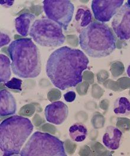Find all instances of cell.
<instances>
[{
	"label": "cell",
	"mask_w": 130,
	"mask_h": 156,
	"mask_svg": "<svg viewBox=\"0 0 130 156\" xmlns=\"http://www.w3.org/2000/svg\"><path fill=\"white\" fill-rule=\"evenodd\" d=\"M21 156H66L64 143L49 133L35 132L23 147Z\"/></svg>",
	"instance_id": "obj_5"
},
{
	"label": "cell",
	"mask_w": 130,
	"mask_h": 156,
	"mask_svg": "<svg viewBox=\"0 0 130 156\" xmlns=\"http://www.w3.org/2000/svg\"><path fill=\"white\" fill-rule=\"evenodd\" d=\"M79 45L90 57L102 58L110 56L116 49V38L110 27L98 21L92 22L79 36Z\"/></svg>",
	"instance_id": "obj_3"
},
{
	"label": "cell",
	"mask_w": 130,
	"mask_h": 156,
	"mask_svg": "<svg viewBox=\"0 0 130 156\" xmlns=\"http://www.w3.org/2000/svg\"><path fill=\"white\" fill-rule=\"evenodd\" d=\"M23 81L20 79L17 78H12L9 81L4 83V86L10 89L18 90L19 91L22 90L21 85Z\"/></svg>",
	"instance_id": "obj_18"
},
{
	"label": "cell",
	"mask_w": 130,
	"mask_h": 156,
	"mask_svg": "<svg viewBox=\"0 0 130 156\" xmlns=\"http://www.w3.org/2000/svg\"><path fill=\"white\" fill-rule=\"evenodd\" d=\"M112 28L117 37L121 40L130 39V5L125 2L114 16Z\"/></svg>",
	"instance_id": "obj_9"
},
{
	"label": "cell",
	"mask_w": 130,
	"mask_h": 156,
	"mask_svg": "<svg viewBox=\"0 0 130 156\" xmlns=\"http://www.w3.org/2000/svg\"><path fill=\"white\" fill-rule=\"evenodd\" d=\"M92 13L89 8L85 5L79 6L75 14L73 23L76 31L80 33L83 30L92 23Z\"/></svg>",
	"instance_id": "obj_13"
},
{
	"label": "cell",
	"mask_w": 130,
	"mask_h": 156,
	"mask_svg": "<svg viewBox=\"0 0 130 156\" xmlns=\"http://www.w3.org/2000/svg\"><path fill=\"white\" fill-rule=\"evenodd\" d=\"M8 52L13 73L24 79L37 78L41 70L40 52L33 40L21 38L11 43Z\"/></svg>",
	"instance_id": "obj_2"
},
{
	"label": "cell",
	"mask_w": 130,
	"mask_h": 156,
	"mask_svg": "<svg viewBox=\"0 0 130 156\" xmlns=\"http://www.w3.org/2000/svg\"><path fill=\"white\" fill-rule=\"evenodd\" d=\"M127 74L128 76V77L130 78V63L129 65L128 66V68L127 69Z\"/></svg>",
	"instance_id": "obj_22"
},
{
	"label": "cell",
	"mask_w": 130,
	"mask_h": 156,
	"mask_svg": "<svg viewBox=\"0 0 130 156\" xmlns=\"http://www.w3.org/2000/svg\"><path fill=\"white\" fill-rule=\"evenodd\" d=\"M69 132L72 140L78 143L83 141L88 136L87 128L83 124L79 122L73 124L70 127Z\"/></svg>",
	"instance_id": "obj_15"
},
{
	"label": "cell",
	"mask_w": 130,
	"mask_h": 156,
	"mask_svg": "<svg viewBox=\"0 0 130 156\" xmlns=\"http://www.w3.org/2000/svg\"><path fill=\"white\" fill-rule=\"evenodd\" d=\"M34 14L29 12L21 14L15 19V27L17 33L23 37H26L30 34L33 24L36 21Z\"/></svg>",
	"instance_id": "obj_14"
},
{
	"label": "cell",
	"mask_w": 130,
	"mask_h": 156,
	"mask_svg": "<svg viewBox=\"0 0 130 156\" xmlns=\"http://www.w3.org/2000/svg\"><path fill=\"white\" fill-rule=\"evenodd\" d=\"M127 2V4H128L129 5H130V0H128Z\"/></svg>",
	"instance_id": "obj_23"
},
{
	"label": "cell",
	"mask_w": 130,
	"mask_h": 156,
	"mask_svg": "<svg viewBox=\"0 0 130 156\" xmlns=\"http://www.w3.org/2000/svg\"><path fill=\"white\" fill-rule=\"evenodd\" d=\"M68 114V107L64 102L59 101L47 105L44 109L46 121L56 126L62 124L67 119Z\"/></svg>",
	"instance_id": "obj_10"
},
{
	"label": "cell",
	"mask_w": 130,
	"mask_h": 156,
	"mask_svg": "<svg viewBox=\"0 0 130 156\" xmlns=\"http://www.w3.org/2000/svg\"><path fill=\"white\" fill-rule=\"evenodd\" d=\"M114 112L120 116L130 114V100L125 97L118 98L114 104Z\"/></svg>",
	"instance_id": "obj_17"
},
{
	"label": "cell",
	"mask_w": 130,
	"mask_h": 156,
	"mask_svg": "<svg viewBox=\"0 0 130 156\" xmlns=\"http://www.w3.org/2000/svg\"><path fill=\"white\" fill-rule=\"evenodd\" d=\"M63 97L66 102L71 103L75 100L76 97V95L74 91L70 90L69 92H67L66 94H65L63 95Z\"/></svg>",
	"instance_id": "obj_20"
},
{
	"label": "cell",
	"mask_w": 130,
	"mask_h": 156,
	"mask_svg": "<svg viewBox=\"0 0 130 156\" xmlns=\"http://www.w3.org/2000/svg\"><path fill=\"white\" fill-rule=\"evenodd\" d=\"M14 2V1H4V0H1L0 1V4L1 5H3L5 7H10L11 6H12L13 5Z\"/></svg>",
	"instance_id": "obj_21"
},
{
	"label": "cell",
	"mask_w": 130,
	"mask_h": 156,
	"mask_svg": "<svg viewBox=\"0 0 130 156\" xmlns=\"http://www.w3.org/2000/svg\"><path fill=\"white\" fill-rule=\"evenodd\" d=\"M34 126L26 117L14 115L7 118L0 124V148L5 156L19 155Z\"/></svg>",
	"instance_id": "obj_4"
},
{
	"label": "cell",
	"mask_w": 130,
	"mask_h": 156,
	"mask_svg": "<svg viewBox=\"0 0 130 156\" xmlns=\"http://www.w3.org/2000/svg\"><path fill=\"white\" fill-rule=\"evenodd\" d=\"M89 63V58L83 51L63 46L50 55L46 72L52 84L65 90L82 83V73L88 69Z\"/></svg>",
	"instance_id": "obj_1"
},
{
	"label": "cell",
	"mask_w": 130,
	"mask_h": 156,
	"mask_svg": "<svg viewBox=\"0 0 130 156\" xmlns=\"http://www.w3.org/2000/svg\"><path fill=\"white\" fill-rule=\"evenodd\" d=\"M29 35L37 44L42 47H59L66 40L63 28L56 22L48 19L36 20Z\"/></svg>",
	"instance_id": "obj_6"
},
{
	"label": "cell",
	"mask_w": 130,
	"mask_h": 156,
	"mask_svg": "<svg viewBox=\"0 0 130 156\" xmlns=\"http://www.w3.org/2000/svg\"><path fill=\"white\" fill-rule=\"evenodd\" d=\"M43 4L47 18L67 30L74 14L73 4L69 0H44Z\"/></svg>",
	"instance_id": "obj_7"
},
{
	"label": "cell",
	"mask_w": 130,
	"mask_h": 156,
	"mask_svg": "<svg viewBox=\"0 0 130 156\" xmlns=\"http://www.w3.org/2000/svg\"><path fill=\"white\" fill-rule=\"evenodd\" d=\"M124 2V0H93L91 9L95 19L104 23L114 17Z\"/></svg>",
	"instance_id": "obj_8"
},
{
	"label": "cell",
	"mask_w": 130,
	"mask_h": 156,
	"mask_svg": "<svg viewBox=\"0 0 130 156\" xmlns=\"http://www.w3.org/2000/svg\"><path fill=\"white\" fill-rule=\"evenodd\" d=\"M17 111V103L13 95L6 89L0 92V115L5 117L15 114Z\"/></svg>",
	"instance_id": "obj_11"
},
{
	"label": "cell",
	"mask_w": 130,
	"mask_h": 156,
	"mask_svg": "<svg viewBox=\"0 0 130 156\" xmlns=\"http://www.w3.org/2000/svg\"><path fill=\"white\" fill-rule=\"evenodd\" d=\"M11 63L10 58L4 54H0V82L6 83L11 76Z\"/></svg>",
	"instance_id": "obj_16"
},
{
	"label": "cell",
	"mask_w": 130,
	"mask_h": 156,
	"mask_svg": "<svg viewBox=\"0 0 130 156\" xmlns=\"http://www.w3.org/2000/svg\"><path fill=\"white\" fill-rule=\"evenodd\" d=\"M122 136V133L120 129L114 126H108L102 137V142L105 146L110 150L119 148Z\"/></svg>",
	"instance_id": "obj_12"
},
{
	"label": "cell",
	"mask_w": 130,
	"mask_h": 156,
	"mask_svg": "<svg viewBox=\"0 0 130 156\" xmlns=\"http://www.w3.org/2000/svg\"><path fill=\"white\" fill-rule=\"evenodd\" d=\"M11 41V39L9 35L7 34L1 32L0 36V47L2 48L9 44Z\"/></svg>",
	"instance_id": "obj_19"
}]
</instances>
